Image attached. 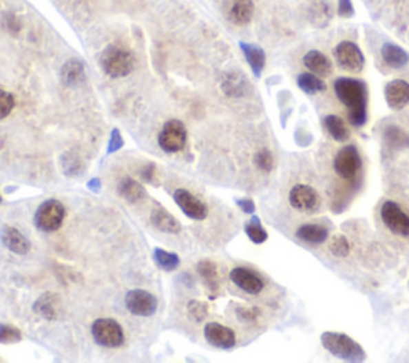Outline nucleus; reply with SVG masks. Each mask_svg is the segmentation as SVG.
Returning <instances> with one entry per match:
<instances>
[{"mask_svg":"<svg viewBox=\"0 0 409 363\" xmlns=\"http://www.w3.org/2000/svg\"><path fill=\"white\" fill-rule=\"evenodd\" d=\"M2 243L10 251L14 253V255H26V253L31 250V243H29L28 238L24 237L18 229H14L12 226L3 227Z\"/></svg>","mask_w":409,"mask_h":363,"instance_id":"nucleus-17","label":"nucleus"},{"mask_svg":"<svg viewBox=\"0 0 409 363\" xmlns=\"http://www.w3.org/2000/svg\"><path fill=\"white\" fill-rule=\"evenodd\" d=\"M88 187L92 189V191H99V187H101V181L99 180H92L88 183Z\"/></svg>","mask_w":409,"mask_h":363,"instance_id":"nucleus-43","label":"nucleus"},{"mask_svg":"<svg viewBox=\"0 0 409 363\" xmlns=\"http://www.w3.org/2000/svg\"><path fill=\"white\" fill-rule=\"evenodd\" d=\"M334 93L347 107L348 122L353 127H363L368 122V88L358 79L339 77L334 81Z\"/></svg>","mask_w":409,"mask_h":363,"instance_id":"nucleus-1","label":"nucleus"},{"mask_svg":"<svg viewBox=\"0 0 409 363\" xmlns=\"http://www.w3.org/2000/svg\"><path fill=\"white\" fill-rule=\"evenodd\" d=\"M237 314H238V317L242 318V320H245V322H253V320H256L258 318V309L256 307H240V309L237 311Z\"/></svg>","mask_w":409,"mask_h":363,"instance_id":"nucleus-39","label":"nucleus"},{"mask_svg":"<svg viewBox=\"0 0 409 363\" xmlns=\"http://www.w3.org/2000/svg\"><path fill=\"white\" fill-rule=\"evenodd\" d=\"M296 237L301 242L312 243V245H318V243H325L329 238V229L322 225H302L296 231Z\"/></svg>","mask_w":409,"mask_h":363,"instance_id":"nucleus-20","label":"nucleus"},{"mask_svg":"<svg viewBox=\"0 0 409 363\" xmlns=\"http://www.w3.org/2000/svg\"><path fill=\"white\" fill-rule=\"evenodd\" d=\"M304 66H306L312 74L318 77H329L333 74V63L325 53L318 52V50H311L304 54Z\"/></svg>","mask_w":409,"mask_h":363,"instance_id":"nucleus-16","label":"nucleus"},{"mask_svg":"<svg viewBox=\"0 0 409 363\" xmlns=\"http://www.w3.org/2000/svg\"><path fill=\"white\" fill-rule=\"evenodd\" d=\"M61 79L67 87H76L85 79V66L78 59H71L61 69Z\"/></svg>","mask_w":409,"mask_h":363,"instance_id":"nucleus-25","label":"nucleus"},{"mask_svg":"<svg viewBox=\"0 0 409 363\" xmlns=\"http://www.w3.org/2000/svg\"><path fill=\"white\" fill-rule=\"evenodd\" d=\"M204 340H207L209 344L214 347H219V349H232L235 346L237 338L233 330L229 326H224L221 323L211 322L204 326Z\"/></svg>","mask_w":409,"mask_h":363,"instance_id":"nucleus-14","label":"nucleus"},{"mask_svg":"<svg viewBox=\"0 0 409 363\" xmlns=\"http://www.w3.org/2000/svg\"><path fill=\"white\" fill-rule=\"evenodd\" d=\"M238 207L242 208L243 213H247V215H253L254 211H256V207H254V202L249 200V198H242V200H238Z\"/></svg>","mask_w":409,"mask_h":363,"instance_id":"nucleus-41","label":"nucleus"},{"mask_svg":"<svg viewBox=\"0 0 409 363\" xmlns=\"http://www.w3.org/2000/svg\"><path fill=\"white\" fill-rule=\"evenodd\" d=\"M334 58L339 66L348 72H361L365 68V56L357 43L344 41L334 48Z\"/></svg>","mask_w":409,"mask_h":363,"instance_id":"nucleus-10","label":"nucleus"},{"mask_svg":"<svg viewBox=\"0 0 409 363\" xmlns=\"http://www.w3.org/2000/svg\"><path fill=\"white\" fill-rule=\"evenodd\" d=\"M386 94V103L392 111H401L409 104V82L403 79H395L388 82L384 88Z\"/></svg>","mask_w":409,"mask_h":363,"instance_id":"nucleus-15","label":"nucleus"},{"mask_svg":"<svg viewBox=\"0 0 409 363\" xmlns=\"http://www.w3.org/2000/svg\"><path fill=\"white\" fill-rule=\"evenodd\" d=\"M187 132L182 122L168 121L165 123L160 135H158V146L165 152H179L186 147Z\"/></svg>","mask_w":409,"mask_h":363,"instance_id":"nucleus-9","label":"nucleus"},{"mask_svg":"<svg viewBox=\"0 0 409 363\" xmlns=\"http://www.w3.org/2000/svg\"><path fill=\"white\" fill-rule=\"evenodd\" d=\"M14 107V98L12 93L0 90V118L10 116Z\"/></svg>","mask_w":409,"mask_h":363,"instance_id":"nucleus-36","label":"nucleus"},{"mask_svg":"<svg viewBox=\"0 0 409 363\" xmlns=\"http://www.w3.org/2000/svg\"><path fill=\"white\" fill-rule=\"evenodd\" d=\"M297 87L306 94H317L326 90V83L323 82V77H318L312 72L299 74Z\"/></svg>","mask_w":409,"mask_h":363,"instance_id":"nucleus-26","label":"nucleus"},{"mask_svg":"<svg viewBox=\"0 0 409 363\" xmlns=\"http://www.w3.org/2000/svg\"><path fill=\"white\" fill-rule=\"evenodd\" d=\"M5 24H7L5 28H8L12 32H17V31H19V29H21V24H19V21L14 14H7V17H5Z\"/></svg>","mask_w":409,"mask_h":363,"instance_id":"nucleus-40","label":"nucleus"},{"mask_svg":"<svg viewBox=\"0 0 409 363\" xmlns=\"http://www.w3.org/2000/svg\"><path fill=\"white\" fill-rule=\"evenodd\" d=\"M21 341V331L12 325H0V342L2 344H13Z\"/></svg>","mask_w":409,"mask_h":363,"instance_id":"nucleus-34","label":"nucleus"},{"mask_svg":"<svg viewBox=\"0 0 409 363\" xmlns=\"http://www.w3.org/2000/svg\"><path fill=\"white\" fill-rule=\"evenodd\" d=\"M118 194L127 198L128 202H138L139 198L146 197L144 187L138 181L132 180V178H125V180L118 183Z\"/></svg>","mask_w":409,"mask_h":363,"instance_id":"nucleus-28","label":"nucleus"},{"mask_svg":"<svg viewBox=\"0 0 409 363\" xmlns=\"http://www.w3.org/2000/svg\"><path fill=\"white\" fill-rule=\"evenodd\" d=\"M92 333L94 341L104 347H118L125 340L122 326L112 318H99L93 323Z\"/></svg>","mask_w":409,"mask_h":363,"instance_id":"nucleus-8","label":"nucleus"},{"mask_svg":"<svg viewBox=\"0 0 409 363\" xmlns=\"http://www.w3.org/2000/svg\"><path fill=\"white\" fill-rule=\"evenodd\" d=\"M333 170L346 183H355L361 170V156L357 146H346L339 149L333 160Z\"/></svg>","mask_w":409,"mask_h":363,"instance_id":"nucleus-4","label":"nucleus"},{"mask_svg":"<svg viewBox=\"0 0 409 363\" xmlns=\"http://www.w3.org/2000/svg\"><path fill=\"white\" fill-rule=\"evenodd\" d=\"M64 216H66V208L61 202L52 198L37 208L36 226L43 232H54L61 227Z\"/></svg>","mask_w":409,"mask_h":363,"instance_id":"nucleus-7","label":"nucleus"},{"mask_svg":"<svg viewBox=\"0 0 409 363\" xmlns=\"http://www.w3.org/2000/svg\"><path fill=\"white\" fill-rule=\"evenodd\" d=\"M154 172H156V167H154L152 163H149V165L143 170V178H144V180H147V181H151V183H156V181H154Z\"/></svg>","mask_w":409,"mask_h":363,"instance_id":"nucleus-42","label":"nucleus"},{"mask_svg":"<svg viewBox=\"0 0 409 363\" xmlns=\"http://www.w3.org/2000/svg\"><path fill=\"white\" fill-rule=\"evenodd\" d=\"M323 125H325L326 132L334 141L344 143L350 138V132H348V128L346 125V121H344L342 117L336 116V114H329V116L323 118Z\"/></svg>","mask_w":409,"mask_h":363,"instance_id":"nucleus-24","label":"nucleus"},{"mask_svg":"<svg viewBox=\"0 0 409 363\" xmlns=\"http://www.w3.org/2000/svg\"><path fill=\"white\" fill-rule=\"evenodd\" d=\"M173 197H174V202L178 203V207L182 210L184 215L191 218V220L202 221L207 218L208 215L207 205H204L200 198H197L193 194L186 191V189H176L173 194Z\"/></svg>","mask_w":409,"mask_h":363,"instance_id":"nucleus-12","label":"nucleus"},{"mask_svg":"<svg viewBox=\"0 0 409 363\" xmlns=\"http://www.w3.org/2000/svg\"><path fill=\"white\" fill-rule=\"evenodd\" d=\"M382 61L392 69H401L409 63V54L401 47L395 45V43H384L381 48Z\"/></svg>","mask_w":409,"mask_h":363,"instance_id":"nucleus-19","label":"nucleus"},{"mask_svg":"<svg viewBox=\"0 0 409 363\" xmlns=\"http://www.w3.org/2000/svg\"><path fill=\"white\" fill-rule=\"evenodd\" d=\"M240 48L243 54H245L247 61L251 68L253 74L256 77H259L266 68V53L264 50L258 45H253V43H247V42H240Z\"/></svg>","mask_w":409,"mask_h":363,"instance_id":"nucleus-21","label":"nucleus"},{"mask_svg":"<svg viewBox=\"0 0 409 363\" xmlns=\"http://www.w3.org/2000/svg\"><path fill=\"white\" fill-rule=\"evenodd\" d=\"M245 232L249 237V240H251L253 243H256V245H261V243H264L269 238V234L266 232V229L262 227L261 221H259L258 216H253L251 220L247 222Z\"/></svg>","mask_w":409,"mask_h":363,"instance_id":"nucleus-31","label":"nucleus"},{"mask_svg":"<svg viewBox=\"0 0 409 363\" xmlns=\"http://www.w3.org/2000/svg\"><path fill=\"white\" fill-rule=\"evenodd\" d=\"M125 304H127L128 311L132 314L139 317H149L156 314L157 298L146 290H132L128 291L127 298H125Z\"/></svg>","mask_w":409,"mask_h":363,"instance_id":"nucleus-11","label":"nucleus"},{"mask_svg":"<svg viewBox=\"0 0 409 363\" xmlns=\"http://www.w3.org/2000/svg\"><path fill=\"white\" fill-rule=\"evenodd\" d=\"M34 311L43 318H56L58 317V298L54 295H43L36 302Z\"/></svg>","mask_w":409,"mask_h":363,"instance_id":"nucleus-29","label":"nucleus"},{"mask_svg":"<svg viewBox=\"0 0 409 363\" xmlns=\"http://www.w3.org/2000/svg\"><path fill=\"white\" fill-rule=\"evenodd\" d=\"M329 250H331L333 255L344 258V256H347L348 253H350V245H348L346 237L336 236L334 238H331V243H329Z\"/></svg>","mask_w":409,"mask_h":363,"instance_id":"nucleus-35","label":"nucleus"},{"mask_svg":"<svg viewBox=\"0 0 409 363\" xmlns=\"http://www.w3.org/2000/svg\"><path fill=\"white\" fill-rule=\"evenodd\" d=\"M337 13L342 18H352L355 14L352 0H337Z\"/></svg>","mask_w":409,"mask_h":363,"instance_id":"nucleus-37","label":"nucleus"},{"mask_svg":"<svg viewBox=\"0 0 409 363\" xmlns=\"http://www.w3.org/2000/svg\"><path fill=\"white\" fill-rule=\"evenodd\" d=\"M254 14V3L253 0H231L229 7V18L237 26H245L251 23Z\"/></svg>","mask_w":409,"mask_h":363,"instance_id":"nucleus-18","label":"nucleus"},{"mask_svg":"<svg viewBox=\"0 0 409 363\" xmlns=\"http://www.w3.org/2000/svg\"><path fill=\"white\" fill-rule=\"evenodd\" d=\"M222 92L227 96L240 98L248 92V82L240 72H229L222 81Z\"/></svg>","mask_w":409,"mask_h":363,"instance_id":"nucleus-23","label":"nucleus"},{"mask_svg":"<svg viewBox=\"0 0 409 363\" xmlns=\"http://www.w3.org/2000/svg\"><path fill=\"white\" fill-rule=\"evenodd\" d=\"M151 220H152V225L163 232L178 234L181 231V225H179V221L176 218H173V215H169L163 207L154 208Z\"/></svg>","mask_w":409,"mask_h":363,"instance_id":"nucleus-22","label":"nucleus"},{"mask_svg":"<svg viewBox=\"0 0 409 363\" xmlns=\"http://www.w3.org/2000/svg\"><path fill=\"white\" fill-rule=\"evenodd\" d=\"M197 271H198V273H200L203 283L209 288V290H211V291H218L219 290V283H221V278H219L218 267L214 266L211 261L198 262Z\"/></svg>","mask_w":409,"mask_h":363,"instance_id":"nucleus-27","label":"nucleus"},{"mask_svg":"<svg viewBox=\"0 0 409 363\" xmlns=\"http://www.w3.org/2000/svg\"><path fill=\"white\" fill-rule=\"evenodd\" d=\"M154 260H156L157 266L160 267V269L167 271V272L178 269L179 265H181V260H179L178 255H174V253H169V251H165V250H162V248H157V250L154 251Z\"/></svg>","mask_w":409,"mask_h":363,"instance_id":"nucleus-30","label":"nucleus"},{"mask_svg":"<svg viewBox=\"0 0 409 363\" xmlns=\"http://www.w3.org/2000/svg\"><path fill=\"white\" fill-rule=\"evenodd\" d=\"M0 202H2V198H0Z\"/></svg>","mask_w":409,"mask_h":363,"instance_id":"nucleus-44","label":"nucleus"},{"mask_svg":"<svg viewBox=\"0 0 409 363\" xmlns=\"http://www.w3.org/2000/svg\"><path fill=\"white\" fill-rule=\"evenodd\" d=\"M101 68L112 79L127 77L134 68V58L128 50L117 45H109L101 54Z\"/></svg>","mask_w":409,"mask_h":363,"instance_id":"nucleus-3","label":"nucleus"},{"mask_svg":"<svg viewBox=\"0 0 409 363\" xmlns=\"http://www.w3.org/2000/svg\"><path fill=\"white\" fill-rule=\"evenodd\" d=\"M322 344L329 354L346 362H363L366 360V352L350 336L344 333L325 331L322 335Z\"/></svg>","mask_w":409,"mask_h":363,"instance_id":"nucleus-2","label":"nucleus"},{"mask_svg":"<svg viewBox=\"0 0 409 363\" xmlns=\"http://www.w3.org/2000/svg\"><path fill=\"white\" fill-rule=\"evenodd\" d=\"M231 280L240 288V290L249 293V295H259L266 287L262 277L248 267H235L231 271Z\"/></svg>","mask_w":409,"mask_h":363,"instance_id":"nucleus-13","label":"nucleus"},{"mask_svg":"<svg viewBox=\"0 0 409 363\" xmlns=\"http://www.w3.org/2000/svg\"><path fill=\"white\" fill-rule=\"evenodd\" d=\"M254 163L262 173H271L273 170V156L269 149H261L254 156Z\"/></svg>","mask_w":409,"mask_h":363,"instance_id":"nucleus-33","label":"nucleus"},{"mask_svg":"<svg viewBox=\"0 0 409 363\" xmlns=\"http://www.w3.org/2000/svg\"><path fill=\"white\" fill-rule=\"evenodd\" d=\"M384 138H386L388 146H392V147L400 149V147L409 146L408 133L403 132L400 127H395V125L387 127L386 132H384Z\"/></svg>","mask_w":409,"mask_h":363,"instance_id":"nucleus-32","label":"nucleus"},{"mask_svg":"<svg viewBox=\"0 0 409 363\" xmlns=\"http://www.w3.org/2000/svg\"><path fill=\"white\" fill-rule=\"evenodd\" d=\"M381 220L392 234L398 237H409V215L393 200L381 205Z\"/></svg>","mask_w":409,"mask_h":363,"instance_id":"nucleus-6","label":"nucleus"},{"mask_svg":"<svg viewBox=\"0 0 409 363\" xmlns=\"http://www.w3.org/2000/svg\"><path fill=\"white\" fill-rule=\"evenodd\" d=\"M289 205L299 213H317L322 208V197L317 192V189H313L308 184H296L288 194Z\"/></svg>","mask_w":409,"mask_h":363,"instance_id":"nucleus-5","label":"nucleus"},{"mask_svg":"<svg viewBox=\"0 0 409 363\" xmlns=\"http://www.w3.org/2000/svg\"><path fill=\"white\" fill-rule=\"evenodd\" d=\"M123 146V139H122V135H120V132L117 130H112V133H111V138H109V144H107V152L109 154H112V152H116V151H118V149H120Z\"/></svg>","mask_w":409,"mask_h":363,"instance_id":"nucleus-38","label":"nucleus"}]
</instances>
